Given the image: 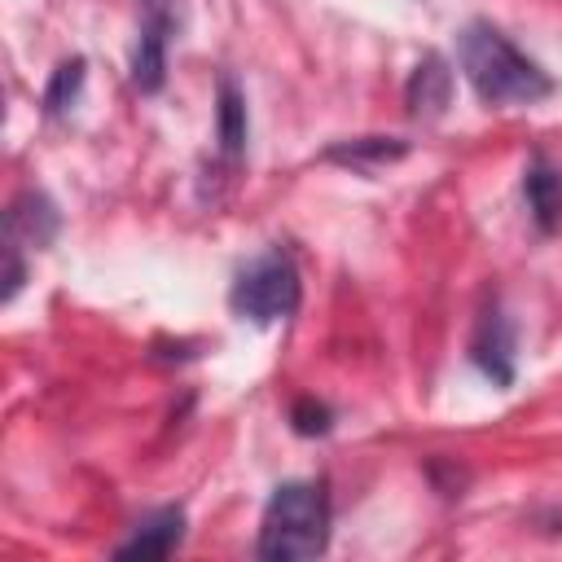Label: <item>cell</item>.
<instances>
[{
  "instance_id": "1",
  "label": "cell",
  "mask_w": 562,
  "mask_h": 562,
  "mask_svg": "<svg viewBox=\"0 0 562 562\" xmlns=\"http://www.w3.org/2000/svg\"><path fill=\"white\" fill-rule=\"evenodd\" d=\"M457 61L483 105H536L553 97V75L531 61L501 26L470 22L457 35Z\"/></svg>"
},
{
  "instance_id": "2",
  "label": "cell",
  "mask_w": 562,
  "mask_h": 562,
  "mask_svg": "<svg viewBox=\"0 0 562 562\" xmlns=\"http://www.w3.org/2000/svg\"><path fill=\"white\" fill-rule=\"evenodd\" d=\"M329 544V496L321 479H290L272 487L263 518H259V540L255 553L268 562H299L316 558Z\"/></svg>"
},
{
  "instance_id": "3",
  "label": "cell",
  "mask_w": 562,
  "mask_h": 562,
  "mask_svg": "<svg viewBox=\"0 0 562 562\" xmlns=\"http://www.w3.org/2000/svg\"><path fill=\"white\" fill-rule=\"evenodd\" d=\"M299 299H303V281H299L294 259L281 246L255 255L233 277V290H228V307L250 325H277L285 316H294Z\"/></svg>"
},
{
  "instance_id": "4",
  "label": "cell",
  "mask_w": 562,
  "mask_h": 562,
  "mask_svg": "<svg viewBox=\"0 0 562 562\" xmlns=\"http://www.w3.org/2000/svg\"><path fill=\"white\" fill-rule=\"evenodd\" d=\"M176 35V0H140V26L132 44V83L158 92L167 83V48Z\"/></svg>"
},
{
  "instance_id": "5",
  "label": "cell",
  "mask_w": 562,
  "mask_h": 562,
  "mask_svg": "<svg viewBox=\"0 0 562 562\" xmlns=\"http://www.w3.org/2000/svg\"><path fill=\"white\" fill-rule=\"evenodd\" d=\"M470 364L492 382V386H514L518 378V329L505 316L501 303H487L479 312V325L470 334Z\"/></svg>"
},
{
  "instance_id": "6",
  "label": "cell",
  "mask_w": 562,
  "mask_h": 562,
  "mask_svg": "<svg viewBox=\"0 0 562 562\" xmlns=\"http://www.w3.org/2000/svg\"><path fill=\"white\" fill-rule=\"evenodd\" d=\"M61 233V211L44 189H22L4 215V250H44Z\"/></svg>"
},
{
  "instance_id": "7",
  "label": "cell",
  "mask_w": 562,
  "mask_h": 562,
  "mask_svg": "<svg viewBox=\"0 0 562 562\" xmlns=\"http://www.w3.org/2000/svg\"><path fill=\"white\" fill-rule=\"evenodd\" d=\"M404 105H408V119L417 123H439L452 105V66L443 53H426L408 83H404Z\"/></svg>"
},
{
  "instance_id": "8",
  "label": "cell",
  "mask_w": 562,
  "mask_h": 562,
  "mask_svg": "<svg viewBox=\"0 0 562 562\" xmlns=\"http://www.w3.org/2000/svg\"><path fill=\"white\" fill-rule=\"evenodd\" d=\"M184 540V509L167 505L136 522V531L114 549V558H167Z\"/></svg>"
},
{
  "instance_id": "9",
  "label": "cell",
  "mask_w": 562,
  "mask_h": 562,
  "mask_svg": "<svg viewBox=\"0 0 562 562\" xmlns=\"http://www.w3.org/2000/svg\"><path fill=\"white\" fill-rule=\"evenodd\" d=\"M522 198L540 233H553L562 224V167H553L544 154H531L522 171Z\"/></svg>"
},
{
  "instance_id": "10",
  "label": "cell",
  "mask_w": 562,
  "mask_h": 562,
  "mask_svg": "<svg viewBox=\"0 0 562 562\" xmlns=\"http://www.w3.org/2000/svg\"><path fill=\"white\" fill-rule=\"evenodd\" d=\"M408 154V140L404 136H356V140H338L325 149V162H342L360 176H373L391 162H400Z\"/></svg>"
},
{
  "instance_id": "11",
  "label": "cell",
  "mask_w": 562,
  "mask_h": 562,
  "mask_svg": "<svg viewBox=\"0 0 562 562\" xmlns=\"http://www.w3.org/2000/svg\"><path fill=\"white\" fill-rule=\"evenodd\" d=\"M246 132H250L246 97H241V88L233 83V75H220V97H215V140H220V158H224V162H237V158L246 154Z\"/></svg>"
},
{
  "instance_id": "12",
  "label": "cell",
  "mask_w": 562,
  "mask_h": 562,
  "mask_svg": "<svg viewBox=\"0 0 562 562\" xmlns=\"http://www.w3.org/2000/svg\"><path fill=\"white\" fill-rule=\"evenodd\" d=\"M83 79H88V61H83V57L57 61V70H53L48 83H44V114H48V119L70 114L75 101H79V92H83Z\"/></svg>"
},
{
  "instance_id": "13",
  "label": "cell",
  "mask_w": 562,
  "mask_h": 562,
  "mask_svg": "<svg viewBox=\"0 0 562 562\" xmlns=\"http://www.w3.org/2000/svg\"><path fill=\"white\" fill-rule=\"evenodd\" d=\"M290 426H294L299 435L316 439V435H329V426H334V413H329L321 400L303 395V400H294V404H290Z\"/></svg>"
}]
</instances>
